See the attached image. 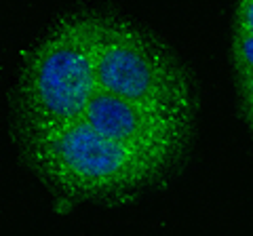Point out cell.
I'll use <instances>...</instances> for the list:
<instances>
[{"label":"cell","instance_id":"5b68a950","mask_svg":"<svg viewBox=\"0 0 253 236\" xmlns=\"http://www.w3.org/2000/svg\"><path fill=\"white\" fill-rule=\"evenodd\" d=\"M230 53H232V64L236 68V74L253 72V34L234 32Z\"/></svg>","mask_w":253,"mask_h":236},{"label":"cell","instance_id":"3957f363","mask_svg":"<svg viewBox=\"0 0 253 236\" xmlns=\"http://www.w3.org/2000/svg\"><path fill=\"white\" fill-rule=\"evenodd\" d=\"M97 89L125 99L196 110L192 80L175 55L150 32L112 15L99 17Z\"/></svg>","mask_w":253,"mask_h":236},{"label":"cell","instance_id":"8992f818","mask_svg":"<svg viewBox=\"0 0 253 236\" xmlns=\"http://www.w3.org/2000/svg\"><path fill=\"white\" fill-rule=\"evenodd\" d=\"M234 32L253 34V0H239L236 2Z\"/></svg>","mask_w":253,"mask_h":236},{"label":"cell","instance_id":"52a82bcc","mask_svg":"<svg viewBox=\"0 0 253 236\" xmlns=\"http://www.w3.org/2000/svg\"><path fill=\"white\" fill-rule=\"evenodd\" d=\"M239 89H241V99L243 108L247 110L253 106V72L239 74Z\"/></svg>","mask_w":253,"mask_h":236},{"label":"cell","instance_id":"7a4b0ae2","mask_svg":"<svg viewBox=\"0 0 253 236\" xmlns=\"http://www.w3.org/2000/svg\"><path fill=\"white\" fill-rule=\"evenodd\" d=\"M99 17L95 13L70 15L32 51L19 93L23 135L83 116L97 91Z\"/></svg>","mask_w":253,"mask_h":236},{"label":"cell","instance_id":"277c9868","mask_svg":"<svg viewBox=\"0 0 253 236\" xmlns=\"http://www.w3.org/2000/svg\"><path fill=\"white\" fill-rule=\"evenodd\" d=\"M81 118L106 137L152 156L169 169L190 144L196 110L125 99L97 89Z\"/></svg>","mask_w":253,"mask_h":236},{"label":"cell","instance_id":"ba28073f","mask_svg":"<svg viewBox=\"0 0 253 236\" xmlns=\"http://www.w3.org/2000/svg\"><path fill=\"white\" fill-rule=\"evenodd\" d=\"M245 116H247V122H249L251 131H253V106H251V108H247V110H245Z\"/></svg>","mask_w":253,"mask_h":236},{"label":"cell","instance_id":"6da1fadb","mask_svg":"<svg viewBox=\"0 0 253 236\" xmlns=\"http://www.w3.org/2000/svg\"><path fill=\"white\" fill-rule=\"evenodd\" d=\"M26 150L38 175L70 198H121L167 171L152 156L106 137L83 118L30 133Z\"/></svg>","mask_w":253,"mask_h":236}]
</instances>
